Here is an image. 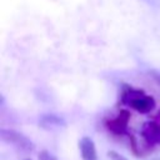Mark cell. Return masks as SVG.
I'll list each match as a JSON object with an SVG mask.
<instances>
[{
    "label": "cell",
    "instance_id": "2",
    "mask_svg": "<svg viewBox=\"0 0 160 160\" xmlns=\"http://www.w3.org/2000/svg\"><path fill=\"white\" fill-rule=\"evenodd\" d=\"M0 138L4 142L11 144L21 151L30 152V151L34 150L32 141L28 136H25L24 134L19 132V131H15L12 129H1L0 130Z\"/></svg>",
    "mask_w": 160,
    "mask_h": 160
},
{
    "label": "cell",
    "instance_id": "7",
    "mask_svg": "<svg viewBox=\"0 0 160 160\" xmlns=\"http://www.w3.org/2000/svg\"><path fill=\"white\" fill-rule=\"evenodd\" d=\"M39 160H58L52 154H50L49 151H46V150H42V151H40V154H39Z\"/></svg>",
    "mask_w": 160,
    "mask_h": 160
},
{
    "label": "cell",
    "instance_id": "9",
    "mask_svg": "<svg viewBox=\"0 0 160 160\" xmlns=\"http://www.w3.org/2000/svg\"><path fill=\"white\" fill-rule=\"evenodd\" d=\"M151 75L154 76V79L156 80V82H158V84H160V72H155V71H152V72H151Z\"/></svg>",
    "mask_w": 160,
    "mask_h": 160
},
{
    "label": "cell",
    "instance_id": "5",
    "mask_svg": "<svg viewBox=\"0 0 160 160\" xmlns=\"http://www.w3.org/2000/svg\"><path fill=\"white\" fill-rule=\"evenodd\" d=\"M79 150L82 160H98V152L92 139L89 136H82L79 140Z\"/></svg>",
    "mask_w": 160,
    "mask_h": 160
},
{
    "label": "cell",
    "instance_id": "11",
    "mask_svg": "<svg viewBox=\"0 0 160 160\" xmlns=\"http://www.w3.org/2000/svg\"><path fill=\"white\" fill-rule=\"evenodd\" d=\"M151 160H160V158H154V159H151Z\"/></svg>",
    "mask_w": 160,
    "mask_h": 160
},
{
    "label": "cell",
    "instance_id": "1",
    "mask_svg": "<svg viewBox=\"0 0 160 160\" xmlns=\"http://www.w3.org/2000/svg\"><path fill=\"white\" fill-rule=\"evenodd\" d=\"M120 100L122 104L129 105L131 109L141 114H148L155 109V99L146 95L141 89H134L129 85H124L121 90Z\"/></svg>",
    "mask_w": 160,
    "mask_h": 160
},
{
    "label": "cell",
    "instance_id": "10",
    "mask_svg": "<svg viewBox=\"0 0 160 160\" xmlns=\"http://www.w3.org/2000/svg\"><path fill=\"white\" fill-rule=\"evenodd\" d=\"M155 119H156V120H160V110L156 112V115H155Z\"/></svg>",
    "mask_w": 160,
    "mask_h": 160
},
{
    "label": "cell",
    "instance_id": "8",
    "mask_svg": "<svg viewBox=\"0 0 160 160\" xmlns=\"http://www.w3.org/2000/svg\"><path fill=\"white\" fill-rule=\"evenodd\" d=\"M108 156H109V158H111L112 160H128L126 158L121 156L120 154H118V152H116V151H114V150L108 151Z\"/></svg>",
    "mask_w": 160,
    "mask_h": 160
},
{
    "label": "cell",
    "instance_id": "3",
    "mask_svg": "<svg viewBox=\"0 0 160 160\" xmlns=\"http://www.w3.org/2000/svg\"><path fill=\"white\" fill-rule=\"evenodd\" d=\"M129 120H130V112L128 110L122 109V110H120L118 116L105 120V126L110 132H112L115 135H129V132H128Z\"/></svg>",
    "mask_w": 160,
    "mask_h": 160
},
{
    "label": "cell",
    "instance_id": "4",
    "mask_svg": "<svg viewBox=\"0 0 160 160\" xmlns=\"http://www.w3.org/2000/svg\"><path fill=\"white\" fill-rule=\"evenodd\" d=\"M140 134L144 142L148 146L152 148V146L160 145V122L154 120L144 122Z\"/></svg>",
    "mask_w": 160,
    "mask_h": 160
},
{
    "label": "cell",
    "instance_id": "6",
    "mask_svg": "<svg viewBox=\"0 0 160 160\" xmlns=\"http://www.w3.org/2000/svg\"><path fill=\"white\" fill-rule=\"evenodd\" d=\"M39 125L42 129L46 130H54V129H59V128H64L66 125L65 120L55 114H46L42 115L39 120Z\"/></svg>",
    "mask_w": 160,
    "mask_h": 160
},
{
    "label": "cell",
    "instance_id": "12",
    "mask_svg": "<svg viewBox=\"0 0 160 160\" xmlns=\"http://www.w3.org/2000/svg\"><path fill=\"white\" fill-rule=\"evenodd\" d=\"M22 160H31V159H29V158H25V159H22Z\"/></svg>",
    "mask_w": 160,
    "mask_h": 160
}]
</instances>
